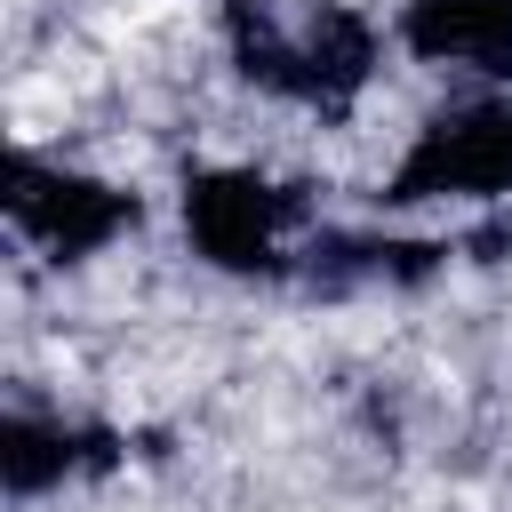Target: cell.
<instances>
[{
	"instance_id": "obj_2",
	"label": "cell",
	"mask_w": 512,
	"mask_h": 512,
	"mask_svg": "<svg viewBox=\"0 0 512 512\" xmlns=\"http://www.w3.org/2000/svg\"><path fill=\"white\" fill-rule=\"evenodd\" d=\"M408 40L464 72H512V0H416Z\"/></svg>"
},
{
	"instance_id": "obj_1",
	"label": "cell",
	"mask_w": 512,
	"mask_h": 512,
	"mask_svg": "<svg viewBox=\"0 0 512 512\" xmlns=\"http://www.w3.org/2000/svg\"><path fill=\"white\" fill-rule=\"evenodd\" d=\"M424 192H512V96L456 104L424 128V144L400 168V200Z\"/></svg>"
}]
</instances>
